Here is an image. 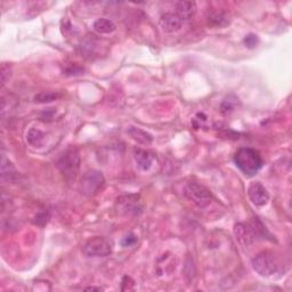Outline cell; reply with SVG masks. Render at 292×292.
I'll use <instances>...</instances> for the list:
<instances>
[{"mask_svg": "<svg viewBox=\"0 0 292 292\" xmlns=\"http://www.w3.org/2000/svg\"><path fill=\"white\" fill-rule=\"evenodd\" d=\"M136 242H137V236L131 233V234H128L123 237L121 243L123 246H132V245L136 244Z\"/></svg>", "mask_w": 292, "mask_h": 292, "instance_id": "cell-19", "label": "cell"}, {"mask_svg": "<svg viewBox=\"0 0 292 292\" xmlns=\"http://www.w3.org/2000/svg\"><path fill=\"white\" fill-rule=\"evenodd\" d=\"M252 267L264 278H278L283 274V264L273 252L263 251L252 259Z\"/></svg>", "mask_w": 292, "mask_h": 292, "instance_id": "cell-1", "label": "cell"}, {"mask_svg": "<svg viewBox=\"0 0 292 292\" xmlns=\"http://www.w3.org/2000/svg\"><path fill=\"white\" fill-rule=\"evenodd\" d=\"M117 206L118 211L122 215H138L143 209L138 195H125L119 197Z\"/></svg>", "mask_w": 292, "mask_h": 292, "instance_id": "cell-7", "label": "cell"}, {"mask_svg": "<svg viewBox=\"0 0 292 292\" xmlns=\"http://www.w3.org/2000/svg\"><path fill=\"white\" fill-rule=\"evenodd\" d=\"M61 96H62L61 94L56 93V92H42V93L37 94V95L34 96V102L41 103V104L51 103V102L58 100Z\"/></svg>", "mask_w": 292, "mask_h": 292, "instance_id": "cell-16", "label": "cell"}, {"mask_svg": "<svg viewBox=\"0 0 292 292\" xmlns=\"http://www.w3.org/2000/svg\"><path fill=\"white\" fill-rule=\"evenodd\" d=\"M2 172H3V178H7L8 181H14V178L16 177V171H15V168L9 160H7L6 158L3 156V162H2Z\"/></svg>", "mask_w": 292, "mask_h": 292, "instance_id": "cell-18", "label": "cell"}, {"mask_svg": "<svg viewBox=\"0 0 292 292\" xmlns=\"http://www.w3.org/2000/svg\"><path fill=\"white\" fill-rule=\"evenodd\" d=\"M27 140L31 146L41 147L44 144V142H46V135L41 130L37 129V128H32L28 132Z\"/></svg>", "mask_w": 292, "mask_h": 292, "instance_id": "cell-14", "label": "cell"}, {"mask_svg": "<svg viewBox=\"0 0 292 292\" xmlns=\"http://www.w3.org/2000/svg\"><path fill=\"white\" fill-rule=\"evenodd\" d=\"M234 162L236 167L248 177L258 174V171L263 167V159H261L260 153L250 147L239 148L234 155Z\"/></svg>", "mask_w": 292, "mask_h": 292, "instance_id": "cell-2", "label": "cell"}, {"mask_svg": "<svg viewBox=\"0 0 292 292\" xmlns=\"http://www.w3.org/2000/svg\"><path fill=\"white\" fill-rule=\"evenodd\" d=\"M183 22L176 13H165L160 18V27L166 33H176L182 29Z\"/></svg>", "mask_w": 292, "mask_h": 292, "instance_id": "cell-9", "label": "cell"}, {"mask_svg": "<svg viewBox=\"0 0 292 292\" xmlns=\"http://www.w3.org/2000/svg\"><path fill=\"white\" fill-rule=\"evenodd\" d=\"M248 195L252 204L257 207H263L268 204L269 194L265 186L259 182H252L248 187Z\"/></svg>", "mask_w": 292, "mask_h": 292, "instance_id": "cell-8", "label": "cell"}, {"mask_svg": "<svg viewBox=\"0 0 292 292\" xmlns=\"http://www.w3.org/2000/svg\"><path fill=\"white\" fill-rule=\"evenodd\" d=\"M208 21H209V23H211L212 26H215V27H224L230 22L227 15L222 12L211 13L209 16H208Z\"/></svg>", "mask_w": 292, "mask_h": 292, "instance_id": "cell-17", "label": "cell"}, {"mask_svg": "<svg viewBox=\"0 0 292 292\" xmlns=\"http://www.w3.org/2000/svg\"><path fill=\"white\" fill-rule=\"evenodd\" d=\"M82 252L87 257H106L112 252V242L106 237H94L83 244Z\"/></svg>", "mask_w": 292, "mask_h": 292, "instance_id": "cell-6", "label": "cell"}, {"mask_svg": "<svg viewBox=\"0 0 292 292\" xmlns=\"http://www.w3.org/2000/svg\"><path fill=\"white\" fill-rule=\"evenodd\" d=\"M233 110H234V104L232 103L231 101L226 100L224 103H222V105H221L222 113H225V115H227V113H231Z\"/></svg>", "mask_w": 292, "mask_h": 292, "instance_id": "cell-21", "label": "cell"}, {"mask_svg": "<svg viewBox=\"0 0 292 292\" xmlns=\"http://www.w3.org/2000/svg\"><path fill=\"white\" fill-rule=\"evenodd\" d=\"M196 12V5L193 2H179L176 5V14L179 16L183 21L190 19Z\"/></svg>", "mask_w": 292, "mask_h": 292, "instance_id": "cell-12", "label": "cell"}, {"mask_svg": "<svg viewBox=\"0 0 292 292\" xmlns=\"http://www.w3.org/2000/svg\"><path fill=\"white\" fill-rule=\"evenodd\" d=\"M133 158H135L138 168L143 171H147L150 169L153 165V161H154V155L151 152L141 150V148H137V150L133 151Z\"/></svg>", "mask_w": 292, "mask_h": 292, "instance_id": "cell-11", "label": "cell"}, {"mask_svg": "<svg viewBox=\"0 0 292 292\" xmlns=\"http://www.w3.org/2000/svg\"><path fill=\"white\" fill-rule=\"evenodd\" d=\"M128 133H129L133 141H136L142 145H150L153 141V137L150 133L146 132L145 130L140 129V128L130 127L129 130H128Z\"/></svg>", "mask_w": 292, "mask_h": 292, "instance_id": "cell-13", "label": "cell"}, {"mask_svg": "<svg viewBox=\"0 0 292 292\" xmlns=\"http://www.w3.org/2000/svg\"><path fill=\"white\" fill-rule=\"evenodd\" d=\"M104 183H105V179L101 171L91 170L82 176L80 181V191L83 195L94 196L100 192Z\"/></svg>", "mask_w": 292, "mask_h": 292, "instance_id": "cell-5", "label": "cell"}, {"mask_svg": "<svg viewBox=\"0 0 292 292\" xmlns=\"http://www.w3.org/2000/svg\"><path fill=\"white\" fill-rule=\"evenodd\" d=\"M234 233L236 239L244 246L250 245L256 240V232L254 230V226L243 224V222H239V224L235 225Z\"/></svg>", "mask_w": 292, "mask_h": 292, "instance_id": "cell-10", "label": "cell"}, {"mask_svg": "<svg viewBox=\"0 0 292 292\" xmlns=\"http://www.w3.org/2000/svg\"><path fill=\"white\" fill-rule=\"evenodd\" d=\"M116 24L113 23L111 19H107V18H98L94 23V30L97 33H101V34H108V33H112L113 31H116Z\"/></svg>", "mask_w": 292, "mask_h": 292, "instance_id": "cell-15", "label": "cell"}, {"mask_svg": "<svg viewBox=\"0 0 292 292\" xmlns=\"http://www.w3.org/2000/svg\"><path fill=\"white\" fill-rule=\"evenodd\" d=\"M184 195L199 208H206L211 202V193L204 185L196 182L187 183L184 189Z\"/></svg>", "mask_w": 292, "mask_h": 292, "instance_id": "cell-4", "label": "cell"}, {"mask_svg": "<svg viewBox=\"0 0 292 292\" xmlns=\"http://www.w3.org/2000/svg\"><path fill=\"white\" fill-rule=\"evenodd\" d=\"M56 166L68 182H72L80 169V155L76 147H69L59 155Z\"/></svg>", "mask_w": 292, "mask_h": 292, "instance_id": "cell-3", "label": "cell"}, {"mask_svg": "<svg viewBox=\"0 0 292 292\" xmlns=\"http://www.w3.org/2000/svg\"><path fill=\"white\" fill-rule=\"evenodd\" d=\"M257 42H258V38H257V36H255V34H249V36H246L244 39V43L249 48H254Z\"/></svg>", "mask_w": 292, "mask_h": 292, "instance_id": "cell-20", "label": "cell"}, {"mask_svg": "<svg viewBox=\"0 0 292 292\" xmlns=\"http://www.w3.org/2000/svg\"><path fill=\"white\" fill-rule=\"evenodd\" d=\"M86 290H97V291H101L102 289H101V288H95V286H89V288H87Z\"/></svg>", "mask_w": 292, "mask_h": 292, "instance_id": "cell-22", "label": "cell"}]
</instances>
